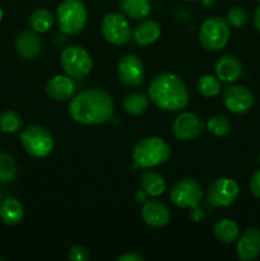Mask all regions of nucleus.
Wrapping results in <instances>:
<instances>
[{"label": "nucleus", "mask_w": 260, "mask_h": 261, "mask_svg": "<svg viewBox=\"0 0 260 261\" xmlns=\"http://www.w3.org/2000/svg\"><path fill=\"white\" fill-rule=\"evenodd\" d=\"M69 114L75 122L83 125H98L107 122L114 114V101L102 89H87L73 97Z\"/></svg>", "instance_id": "1"}, {"label": "nucleus", "mask_w": 260, "mask_h": 261, "mask_svg": "<svg viewBox=\"0 0 260 261\" xmlns=\"http://www.w3.org/2000/svg\"><path fill=\"white\" fill-rule=\"evenodd\" d=\"M149 98L163 111L177 112L189 105V91L180 76L172 73L158 74L150 82Z\"/></svg>", "instance_id": "2"}, {"label": "nucleus", "mask_w": 260, "mask_h": 261, "mask_svg": "<svg viewBox=\"0 0 260 261\" xmlns=\"http://www.w3.org/2000/svg\"><path fill=\"white\" fill-rule=\"evenodd\" d=\"M171 147L166 140L158 137L140 139L133 149V161L135 167L153 168L162 165L170 158Z\"/></svg>", "instance_id": "3"}, {"label": "nucleus", "mask_w": 260, "mask_h": 261, "mask_svg": "<svg viewBox=\"0 0 260 261\" xmlns=\"http://www.w3.org/2000/svg\"><path fill=\"white\" fill-rule=\"evenodd\" d=\"M88 19L86 5L81 0H64L56 9V22L64 35L74 36L84 30Z\"/></svg>", "instance_id": "4"}, {"label": "nucleus", "mask_w": 260, "mask_h": 261, "mask_svg": "<svg viewBox=\"0 0 260 261\" xmlns=\"http://www.w3.org/2000/svg\"><path fill=\"white\" fill-rule=\"evenodd\" d=\"M229 38V24L222 17H212L204 20L199 30L200 45L208 51H218L226 46Z\"/></svg>", "instance_id": "5"}, {"label": "nucleus", "mask_w": 260, "mask_h": 261, "mask_svg": "<svg viewBox=\"0 0 260 261\" xmlns=\"http://www.w3.org/2000/svg\"><path fill=\"white\" fill-rule=\"evenodd\" d=\"M60 63L66 75L71 76L73 79L86 78L91 73L92 66H93L88 51L78 45L66 47L61 53Z\"/></svg>", "instance_id": "6"}, {"label": "nucleus", "mask_w": 260, "mask_h": 261, "mask_svg": "<svg viewBox=\"0 0 260 261\" xmlns=\"http://www.w3.org/2000/svg\"><path fill=\"white\" fill-rule=\"evenodd\" d=\"M23 148L30 155L35 158H45L53 152L54 139L47 129L38 125L25 127L20 134Z\"/></svg>", "instance_id": "7"}, {"label": "nucleus", "mask_w": 260, "mask_h": 261, "mask_svg": "<svg viewBox=\"0 0 260 261\" xmlns=\"http://www.w3.org/2000/svg\"><path fill=\"white\" fill-rule=\"evenodd\" d=\"M101 31L105 40L114 45H125L132 40V27L126 17L120 13H109L103 17Z\"/></svg>", "instance_id": "8"}, {"label": "nucleus", "mask_w": 260, "mask_h": 261, "mask_svg": "<svg viewBox=\"0 0 260 261\" xmlns=\"http://www.w3.org/2000/svg\"><path fill=\"white\" fill-rule=\"evenodd\" d=\"M203 188L194 178H184L173 185L171 201L178 208H196L203 200Z\"/></svg>", "instance_id": "9"}, {"label": "nucleus", "mask_w": 260, "mask_h": 261, "mask_svg": "<svg viewBox=\"0 0 260 261\" xmlns=\"http://www.w3.org/2000/svg\"><path fill=\"white\" fill-rule=\"evenodd\" d=\"M240 188L232 178L222 177L213 181L206 189V196L209 203L217 208H226L237 200Z\"/></svg>", "instance_id": "10"}, {"label": "nucleus", "mask_w": 260, "mask_h": 261, "mask_svg": "<svg viewBox=\"0 0 260 261\" xmlns=\"http://www.w3.org/2000/svg\"><path fill=\"white\" fill-rule=\"evenodd\" d=\"M223 103L233 114H245L254 105V94L244 86H229L223 91Z\"/></svg>", "instance_id": "11"}, {"label": "nucleus", "mask_w": 260, "mask_h": 261, "mask_svg": "<svg viewBox=\"0 0 260 261\" xmlns=\"http://www.w3.org/2000/svg\"><path fill=\"white\" fill-rule=\"evenodd\" d=\"M173 135L178 140H194L200 137L204 130V121L200 116L191 112H184L178 115L172 125Z\"/></svg>", "instance_id": "12"}, {"label": "nucleus", "mask_w": 260, "mask_h": 261, "mask_svg": "<svg viewBox=\"0 0 260 261\" xmlns=\"http://www.w3.org/2000/svg\"><path fill=\"white\" fill-rule=\"evenodd\" d=\"M117 76L127 87L139 86L144 78V65L137 55H125L117 65Z\"/></svg>", "instance_id": "13"}, {"label": "nucleus", "mask_w": 260, "mask_h": 261, "mask_svg": "<svg viewBox=\"0 0 260 261\" xmlns=\"http://www.w3.org/2000/svg\"><path fill=\"white\" fill-rule=\"evenodd\" d=\"M237 256L241 261H252L260 255V229L247 228L237 244Z\"/></svg>", "instance_id": "14"}, {"label": "nucleus", "mask_w": 260, "mask_h": 261, "mask_svg": "<svg viewBox=\"0 0 260 261\" xmlns=\"http://www.w3.org/2000/svg\"><path fill=\"white\" fill-rule=\"evenodd\" d=\"M143 221L150 227L161 228L170 222L171 212L166 204L160 200H147L142 209Z\"/></svg>", "instance_id": "15"}, {"label": "nucleus", "mask_w": 260, "mask_h": 261, "mask_svg": "<svg viewBox=\"0 0 260 261\" xmlns=\"http://www.w3.org/2000/svg\"><path fill=\"white\" fill-rule=\"evenodd\" d=\"M46 93L55 101H68L75 93V83L69 75H55L46 84Z\"/></svg>", "instance_id": "16"}, {"label": "nucleus", "mask_w": 260, "mask_h": 261, "mask_svg": "<svg viewBox=\"0 0 260 261\" xmlns=\"http://www.w3.org/2000/svg\"><path fill=\"white\" fill-rule=\"evenodd\" d=\"M242 63L235 55H224L217 61L216 73L219 81L224 83H233L242 75Z\"/></svg>", "instance_id": "17"}, {"label": "nucleus", "mask_w": 260, "mask_h": 261, "mask_svg": "<svg viewBox=\"0 0 260 261\" xmlns=\"http://www.w3.org/2000/svg\"><path fill=\"white\" fill-rule=\"evenodd\" d=\"M42 42L35 31H23L15 38V50L27 60L37 58L41 53Z\"/></svg>", "instance_id": "18"}, {"label": "nucleus", "mask_w": 260, "mask_h": 261, "mask_svg": "<svg viewBox=\"0 0 260 261\" xmlns=\"http://www.w3.org/2000/svg\"><path fill=\"white\" fill-rule=\"evenodd\" d=\"M161 36V25L153 19H144L135 27L133 37L140 46H149L154 43Z\"/></svg>", "instance_id": "19"}, {"label": "nucleus", "mask_w": 260, "mask_h": 261, "mask_svg": "<svg viewBox=\"0 0 260 261\" xmlns=\"http://www.w3.org/2000/svg\"><path fill=\"white\" fill-rule=\"evenodd\" d=\"M23 217H24V211L18 199L9 196L0 203V219L7 226H15L20 223Z\"/></svg>", "instance_id": "20"}, {"label": "nucleus", "mask_w": 260, "mask_h": 261, "mask_svg": "<svg viewBox=\"0 0 260 261\" xmlns=\"http://www.w3.org/2000/svg\"><path fill=\"white\" fill-rule=\"evenodd\" d=\"M140 186L147 195L158 196L166 190V181L161 173L155 171H147L142 175Z\"/></svg>", "instance_id": "21"}, {"label": "nucleus", "mask_w": 260, "mask_h": 261, "mask_svg": "<svg viewBox=\"0 0 260 261\" xmlns=\"http://www.w3.org/2000/svg\"><path fill=\"white\" fill-rule=\"evenodd\" d=\"M120 8L132 19H144L150 13L149 0H120Z\"/></svg>", "instance_id": "22"}, {"label": "nucleus", "mask_w": 260, "mask_h": 261, "mask_svg": "<svg viewBox=\"0 0 260 261\" xmlns=\"http://www.w3.org/2000/svg\"><path fill=\"white\" fill-rule=\"evenodd\" d=\"M214 236L222 244H232L239 237V226L231 219H221L213 227Z\"/></svg>", "instance_id": "23"}, {"label": "nucleus", "mask_w": 260, "mask_h": 261, "mask_svg": "<svg viewBox=\"0 0 260 261\" xmlns=\"http://www.w3.org/2000/svg\"><path fill=\"white\" fill-rule=\"evenodd\" d=\"M148 105H149L148 97L143 93H138V92L126 94V97L122 101V107H124L125 112L132 115V116H138V115H142L143 112L147 111Z\"/></svg>", "instance_id": "24"}, {"label": "nucleus", "mask_w": 260, "mask_h": 261, "mask_svg": "<svg viewBox=\"0 0 260 261\" xmlns=\"http://www.w3.org/2000/svg\"><path fill=\"white\" fill-rule=\"evenodd\" d=\"M54 14L48 9L40 8L36 9L30 17V25L37 33H45L53 27Z\"/></svg>", "instance_id": "25"}, {"label": "nucleus", "mask_w": 260, "mask_h": 261, "mask_svg": "<svg viewBox=\"0 0 260 261\" xmlns=\"http://www.w3.org/2000/svg\"><path fill=\"white\" fill-rule=\"evenodd\" d=\"M17 162L14 158L7 153H2L0 154V184L5 185V184L12 182L17 176Z\"/></svg>", "instance_id": "26"}, {"label": "nucleus", "mask_w": 260, "mask_h": 261, "mask_svg": "<svg viewBox=\"0 0 260 261\" xmlns=\"http://www.w3.org/2000/svg\"><path fill=\"white\" fill-rule=\"evenodd\" d=\"M23 126L22 117L14 111H3L0 114V130L5 134H14Z\"/></svg>", "instance_id": "27"}, {"label": "nucleus", "mask_w": 260, "mask_h": 261, "mask_svg": "<svg viewBox=\"0 0 260 261\" xmlns=\"http://www.w3.org/2000/svg\"><path fill=\"white\" fill-rule=\"evenodd\" d=\"M198 91L201 96L211 98L221 93V82L211 74H205L198 81Z\"/></svg>", "instance_id": "28"}, {"label": "nucleus", "mask_w": 260, "mask_h": 261, "mask_svg": "<svg viewBox=\"0 0 260 261\" xmlns=\"http://www.w3.org/2000/svg\"><path fill=\"white\" fill-rule=\"evenodd\" d=\"M231 129V122L223 115H216L206 122V130L214 137H223Z\"/></svg>", "instance_id": "29"}, {"label": "nucleus", "mask_w": 260, "mask_h": 261, "mask_svg": "<svg viewBox=\"0 0 260 261\" xmlns=\"http://www.w3.org/2000/svg\"><path fill=\"white\" fill-rule=\"evenodd\" d=\"M249 19V15L247 12L241 7H233L228 10L227 13V23H228L231 27L235 28H241L242 25H245Z\"/></svg>", "instance_id": "30"}, {"label": "nucleus", "mask_w": 260, "mask_h": 261, "mask_svg": "<svg viewBox=\"0 0 260 261\" xmlns=\"http://www.w3.org/2000/svg\"><path fill=\"white\" fill-rule=\"evenodd\" d=\"M68 256L69 259L73 261H87L89 259V252L82 245H74L69 249Z\"/></svg>", "instance_id": "31"}, {"label": "nucleus", "mask_w": 260, "mask_h": 261, "mask_svg": "<svg viewBox=\"0 0 260 261\" xmlns=\"http://www.w3.org/2000/svg\"><path fill=\"white\" fill-rule=\"evenodd\" d=\"M250 190L252 195L260 199V170L256 171L250 178Z\"/></svg>", "instance_id": "32"}, {"label": "nucleus", "mask_w": 260, "mask_h": 261, "mask_svg": "<svg viewBox=\"0 0 260 261\" xmlns=\"http://www.w3.org/2000/svg\"><path fill=\"white\" fill-rule=\"evenodd\" d=\"M119 261H143V257L140 255L135 254V252H126V254H122L117 257Z\"/></svg>", "instance_id": "33"}, {"label": "nucleus", "mask_w": 260, "mask_h": 261, "mask_svg": "<svg viewBox=\"0 0 260 261\" xmlns=\"http://www.w3.org/2000/svg\"><path fill=\"white\" fill-rule=\"evenodd\" d=\"M254 24L257 31H260V7L254 13Z\"/></svg>", "instance_id": "34"}, {"label": "nucleus", "mask_w": 260, "mask_h": 261, "mask_svg": "<svg viewBox=\"0 0 260 261\" xmlns=\"http://www.w3.org/2000/svg\"><path fill=\"white\" fill-rule=\"evenodd\" d=\"M145 195H147V194L145 193H138L137 194V199H138V201H144L145 200Z\"/></svg>", "instance_id": "35"}, {"label": "nucleus", "mask_w": 260, "mask_h": 261, "mask_svg": "<svg viewBox=\"0 0 260 261\" xmlns=\"http://www.w3.org/2000/svg\"><path fill=\"white\" fill-rule=\"evenodd\" d=\"M203 3L206 7H212V5L214 4V0H203Z\"/></svg>", "instance_id": "36"}, {"label": "nucleus", "mask_w": 260, "mask_h": 261, "mask_svg": "<svg viewBox=\"0 0 260 261\" xmlns=\"http://www.w3.org/2000/svg\"><path fill=\"white\" fill-rule=\"evenodd\" d=\"M2 18H3V9L2 7H0V20H2Z\"/></svg>", "instance_id": "37"}, {"label": "nucleus", "mask_w": 260, "mask_h": 261, "mask_svg": "<svg viewBox=\"0 0 260 261\" xmlns=\"http://www.w3.org/2000/svg\"><path fill=\"white\" fill-rule=\"evenodd\" d=\"M185 2H198V0H185Z\"/></svg>", "instance_id": "38"}, {"label": "nucleus", "mask_w": 260, "mask_h": 261, "mask_svg": "<svg viewBox=\"0 0 260 261\" xmlns=\"http://www.w3.org/2000/svg\"><path fill=\"white\" fill-rule=\"evenodd\" d=\"M0 200H2V194H0Z\"/></svg>", "instance_id": "39"}, {"label": "nucleus", "mask_w": 260, "mask_h": 261, "mask_svg": "<svg viewBox=\"0 0 260 261\" xmlns=\"http://www.w3.org/2000/svg\"><path fill=\"white\" fill-rule=\"evenodd\" d=\"M259 163H260V155H259Z\"/></svg>", "instance_id": "40"}, {"label": "nucleus", "mask_w": 260, "mask_h": 261, "mask_svg": "<svg viewBox=\"0 0 260 261\" xmlns=\"http://www.w3.org/2000/svg\"><path fill=\"white\" fill-rule=\"evenodd\" d=\"M256 2H259V3H260V0H256Z\"/></svg>", "instance_id": "41"}, {"label": "nucleus", "mask_w": 260, "mask_h": 261, "mask_svg": "<svg viewBox=\"0 0 260 261\" xmlns=\"http://www.w3.org/2000/svg\"><path fill=\"white\" fill-rule=\"evenodd\" d=\"M0 261H3V260H2V259H0Z\"/></svg>", "instance_id": "42"}]
</instances>
